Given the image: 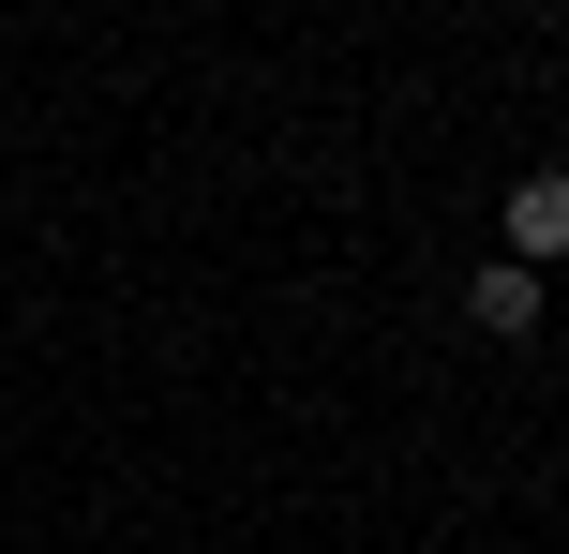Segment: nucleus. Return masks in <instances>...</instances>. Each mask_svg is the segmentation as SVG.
<instances>
[{
  "mask_svg": "<svg viewBox=\"0 0 569 554\" xmlns=\"http://www.w3.org/2000/svg\"><path fill=\"white\" fill-rule=\"evenodd\" d=\"M495 255H510V270H555V255H569V165H525V180H510Z\"/></svg>",
  "mask_w": 569,
  "mask_h": 554,
  "instance_id": "obj_1",
  "label": "nucleus"
},
{
  "mask_svg": "<svg viewBox=\"0 0 569 554\" xmlns=\"http://www.w3.org/2000/svg\"><path fill=\"white\" fill-rule=\"evenodd\" d=\"M465 330H495V345H525V330H540V270L480 255V270H465Z\"/></svg>",
  "mask_w": 569,
  "mask_h": 554,
  "instance_id": "obj_2",
  "label": "nucleus"
}]
</instances>
